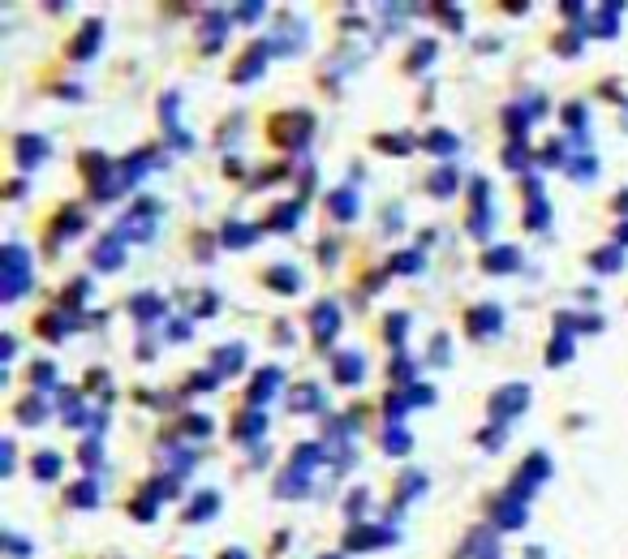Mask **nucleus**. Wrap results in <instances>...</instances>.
Segmentation results:
<instances>
[{"instance_id": "1", "label": "nucleus", "mask_w": 628, "mask_h": 559, "mask_svg": "<svg viewBox=\"0 0 628 559\" xmlns=\"http://www.w3.org/2000/svg\"><path fill=\"white\" fill-rule=\"evenodd\" d=\"M314 129V117L310 112H280V117H271V142H280V147H289V151H297L306 142V134Z\"/></svg>"}, {"instance_id": "2", "label": "nucleus", "mask_w": 628, "mask_h": 559, "mask_svg": "<svg viewBox=\"0 0 628 559\" xmlns=\"http://www.w3.org/2000/svg\"><path fill=\"white\" fill-rule=\"evenodd\" d=\"M525 400H530V387H525V383H504L491 396V418H499V422L512 418V413L525 409Z\"/></svg>"}, {"instance_id": "3", "label": "nucleus", "mask_w": 628, "mask_h": 559, "mask_svg": "<svg viewBox=\"0 0 628 559\" xmlns=\"http://www.w3.org/2000/svg\"><path fill=\"white\" fill-rule=\"evenodd\" d=\"M13 160H18L22 172H31L35 164H44V160H48V142H44V138H35V134H22L18 142H13Z\"/></svg>"}, {"instance_id": "4", "label": "nucleus", "mask_w": 628, "mask_h": 559, "mask_svg": "<svg viewBox=\"0 0 628 559\" xmlns=\"http://www.w3.org/2000/svg\"><path fill=\"white\" fill-rule=\"evenodd\" d=\"M310 323H314V336H319V344H332L336 327H340V310L332 306V301H319V306L310 310Z\"/></svg>"}, {"instance_id": "5", "label": "nucleus", "mask_w": 628, "mask_h": 559, "mask_svg": "<svg viewBox=\"0 0 628 559\" xmlns=\"http://www.w3.org/2000/svg\"><path fill=\"white\" fill-rule=\"evenodd\" d=\"M469 336H495L499 327H504V314H499V306H478L469 310Z\"/></svg>"}, {"instance_id": "6", "label": "nucleus", "mask_w": 628, "mask_h": 559, "mask_svg": "<svg viewBox=\"0 0 628 559\" xmlns=\"http://www.w3.org/2000/svg\"><path fill=\"white\" fill-rule=\"evenodd\" d=\"M280 383H284V370H280V366H263V370H259V379H254V383H250V392H246V396H250V405H263V400H267L271 392H280Z\"/></svg>"}, {"instance_id": "7", "label": "nucleus", "mask_w": 628, "mask_h": 559, "mask_svg": "<svg viewBox=\"0 0 628 559\" xmlns=\"http://www.w3.org/2000/svg\"><path fill=\"white\" fill-rule=\"evenodd\" d=\"M125 263V250H121V241H117V233L112 237H104L95 246V267H104V271H117Z\"/></svg>"}, {"instance_id": "8", "label": "nucleus", "mask_w": 628, "mask_h": 559, "mask_svg": "<svg viewBox=\"0 0 628 559\" xmlns=\"http://www.w3.org/2000/svg\"><path fill=\"white\" fill-rule=\"evenodd\" d=\"M517 263H521L517 246H499V250H491V254H482V267H487L491 276H504V271H512Z\"/></svg>"}, {"instance_id": "9", "label": "nucleus", "mask_w": 628, "mask_h": 559, "mask_svg": "<svg viewBox=\"0 0 628 559\" xmlns=\"http://www.w3.org/2000/svg\"><path fill=\"white\" fill-rule=\"evenodd\" d=\"M267 289L297 293V289H302V276H297V267H289V263H280V267H267Z\"/></svg>"}, {"instance_id": "10", "label": "nucleus", "mask_w": 628, "mask_h": 559, "mask_svg": "<svg viewBox=\"0 0 628 559\" xmlns=\"http://www.w3.org/2000/svg\"><path fill=\"white\" fill-rule=\"evenodd\" d=\"M362 370H366L362 353H353V349H349V353H340V357H336V383H349V387H353V383H362Z\"/></svg>"}, {"instance_id": "11", "label": "nucleus", "mask_w": 628, "mask_h": 559, "mask_svg": "<svg viewBox=\"0 0 628 559\" xmlns=\"http://www.w3.org/2000/svg\"><path fill=\"white\" fill-rule=\"evenodd\" d=\"M289 405H293V413H319L323 409V392L314 383H302V387H293Z\"/></svg>"}, {"instance_id": "12", "label": "nucleus", "mask_w": 628, "mask_h": 559, "mask_svg": "<svg viewBox=\"0 0 628 559\" xmlns=\"http://www.w3.org/2000/svg\"><path fill=\"white\" fill-rule=\"evenodd\" d=\"M495 525H504V529H512V525H525V512H521V499L517 495H504V499H495Z\"/></svg>"}, {"instance_id": "13", "label": "nucleus", "mask_w": 628, "mask_h": 559, "mask_svg": "<svg viewBox=\"0 0 628 559\" xmlns=\"http://www.w3.org/2000/svg\"><path fill=\"white\" fill-rule=\"evenodd\" d=\"M254 241H259V228L254 224H224V246L228 250H246V246H254Z\"/></svg>"}, {"instance_id": "14", "label": "nucleus", "mask_w": 628, "mask_h": 559, "mask_svg": "<svg viewBox=\"0 0 628 559\" xmlns=\"http://www.w3.org/2000/svg\"><path fill=\"white\" fill-rule=\"evenodd\" d=\"M327 211H332L336 220H353V215H358V194H353V190H332Z\"/></svg>"}, {"instance_id": "15", "label": "nucleus", "mask_w": 628, "mask_h": 559, "mask_svg": "<svg viewBox=\"0 0 628 559\" xmlns=\"http://www.w3.org/2000/svg\"><path fill=\"white\" fill-rule=\"evenodd\" d=\"M211 362H216V375H224V370L246 366V349H241V344H224V349L211 353Z\"/></svg>"}, {"instance_id": "16", "label": "nucleus", "mask_w": 628, "mask_h": 559, "mask_svg": "<svg viewBox=\"0 0 628 559\" xmlns=\"http://www.w3.org/2000/svg\"><path fill=\"white\" fill-rule=\"evenodd\" d=\"M216 508H220V495L216 491H203V495H198L194 499V504H190V512H185V521H211V516H216Z\"/></svg>"}, {"instance_id": "17", "label": "nucleus", "mask_w": 628, "mask_h": 559, "mask_svg": "<svg viewBox=\"0 0 628 559\" xmlns=\"http://www.w3.org/2000/svg\"><path fill=\"white\" fill-rule=\"evenodd\" d=\"M267 426V418H263V413H237V422H233V435L241 439V443H246V439H254V435H259V430Z\"/></svg>"}, {"instance_id": "18", "label": "nucleus", "mask_w": 628, "mask_h": 559, "mask_svg": "<svg viewBox=\"0 0 628 559\" xmlns=\"http://www.w3.org/2000/svg\"><path fill=\"white\" fill-rule=\"evenodd\" d=\"M456 181H461V177H456V168L444 164V168H435V177H431V185H426V190H431L435 198H448V194L456 190Z\"/></svg>"}, {"instance_id": "19", "label": "nucleus", "mask_w": 628, "mask_h": 559, "mask_svg": "<svg viewBox=\"0 0 628 559\" xmlns=\"http://www.w3.org/2000/svg\"><path fill=\"white\" fill-rule=\"evenodd\" d=\"M590 267H594V271H603V276H611V271H620V267H624V254H620V246H607V250L590 254Z\"/></svg>"}, {"instance_id": "20", "label": "nucleus", "mask_w": 628, "mask_h": 559, "mask_svg": "<svg viewBox=\"0 0 628 559\" xmlns=\"http://www.w3.org/2000/svg\"><path fill=\"white\" fill-rule=\"evenodd\" d=\"M99 35H104V26H99V22H87V26H82V39H78V43H74V48H69V52H74L78 61H87V56L95 52Z\"/></svg>"}, {"instance_id": "21", "label": "nucleus", "mask_w": 628, "mask_h": 559, "mask_svg": "<svg viewBox=\"0 0 628 559\" xmlns=\"http://www.w3.org/2000/svg\"><path fill=\"white\" fill-rule=\"evenodd\" d=\"M31 473H35L39 482H52L56 473H61V456H56V452H39L35 461H31Z\"/></svg>"}, {"instance_id": "22", "label": "nucleus", "mask_w": 628, "mask_h": 559, "mask_svg": "<svg viewBox=\"0 0 628 559\" xmlns=\"http://www.w3.org/2000/svg\"><path fill=\"white\" fill-rule=\"evenodd\" d=\"M130 314H134V319H160L164 306H160V297H155V293H142V297L130 301Z\"/></svg>"}, {"instance_id": "23", "label": "nucleus", "mask_w": 628, "mask_h": 559, "mask_svg": "<svg viewBox=\"0 0 628 559\" xmlns=\"http://www.w3.org/2000/svg\"><path fill=\"white\" fill-rule=\"evenodd\" d=\"M392 271H401V276H418V271H422V254H418V250L396 254V258H392Z\"/></svg>"}, {"instance_id": "24", "label": "nucleus", "mask_w": 628, "mask_h": 559, "mask_svg": "<svg viewBox=\"0 0 628 559\" xmlns=\"http://www.w3.org/2000/svg\"><path fill=\"white\" fill-rule=\"evenodd\" d=\"M44 418H48V413H44V400H39V396H31V400H22V405H18V422L31 426V422H44Z\"/></svg>"}, {"instance_id": "25", "label": "nucleus", "mask_w": 628, "mask_h": 559, "mask_svg": "<svg viewBox=\"0 0 628 559\" xmlns=\"http://www.w3.org/2000/svg\"><path fill=\"white\" fill-rule=\"evenodd\" d=\"M375 147H379V151H388V155H405V151L418 147V142H413V138H392V134H379V138H375Z\"/></svg>"}, {"instance_id": "26", "label": "nucleus", "mask_w": 628, "mask_h": 559, "mask_svg": "<svg viewBox=\"0 0 628 559\" xmlns=\"http://www.w3.org/2000/svg\"><path fill=\"white\" fill-rule=\"evenodd\" d=\"M568 357H573V340H568V336H555V344H547V362H551V366H564Z\"/></svg>"}, {"instance_id": "27", "label": "nucleus", "mask_w": 628, "mask_h": 559, "mask_svg": "<svg viewBox=\"0 0 628 559\" xmlns=\"http://www.w3.org/2000/svg\"><path fill=\"white\" fill-rule=\"evenodd\" d=\"M383 452H392V456H405L409 452V435L401 426H392L388 435H383Z\"/></svg>"}, {"instance_id": "28", "label": "nucleus", "mask_w": 628, "mask_h": 559, "mask_svg": "<svg viewBox=\"0 0 628 559\" xmlns=\"http://www.w3.org/2000/svg\"><path fill=\"white\" fill-rule=\"evenodd\" d=\"M426 147H431L435 155H452V151H456V138L448 134V129H431V138H426Z\"/></svg>"}, {"instance_id": "29", "label": "nucleus", "mask_w": 628, "mask_h": 559, "mask_svg": "<svg viewBox=\"0 0 628 559\" xmlns=\"http://www.w3.org/2000/svg\"><path fill=\"white\" fill-rule=\"evenodd\" d=\"M95 478H87V482H82V486H74V491H69V504H78V508H91L95 504Z\"/></svg>"}, {"instance_id": "30", "label": "nucleus", "mask_w": 628, "mask_h": 559, "mask_svg": "<svg viewBox=\"0 0 628 559\" xmlns=\"http://www.w3.org/2000/svg\"><path fill=\"white\" fill-rule=\"evenodd\" d=\"M405 323H409V314H392L388 323H383V332H388V344H396V349H401V336H405Z\"/></svg>"}, {"instance_id": "31", "label": "nucleus", "mask_w": 628, "mask_h": 559, "mask_svg": "<svg viewBox=\"0 0 628 559\" xmlns=\"http://www.w3.org/2000/svg\"><path fill=\"white\" fill-rule=\"evenodd\" d=\"M564 121H568V125H573V129H577V134H581V125H590V117H585V108H581V104H573V108H564Z\"/></svg>"}, {"instance_id": "32", "label": "nucleus", "mask_w": 628, "mask_h": 559, "mask_svg": "<svg viewBox=\"0 0 628 559\" xmlns=\"http://www.w3.org/2000/svg\"><path fill=\"white\" fill-rule=\"evenodd\" d=\"M504 164H508L512 172H525V147H508V151H504Z\"/></svg>"}, {"instance_id": "33", "label": "nucleus", "mask_w": 628, "mask_h": 559, "mask_svg": "<svg viewBox=\"0 0 628 559\" xmlns=\"http://www.w3.org/2000/svg\"><path fill=\"white\" fill-rule=\"evenodd\" d=\"M444 340H448V336H435V349H431V362H435V366H444L448 357H452V349H448Z\"/></svg>"}, {"instance_id": "34", "label": "nucleus", "mask_w": 628, "mask_h": 559, "mask_svg": "<svg viewBox=\"0 0 628 559\" xmlns=\"http://www.w3.org/2000/svg\"><path fill=\"white\" fill-rule=\"evenodd\" d=\"M78 456H82V465L91 469V465L99 461V439H87V443H82V452H78Z\"/></svg>"}, {"instance_id": "35", "label": "nucleus", "mask_w": 628, "mask_h": 559, "mask_svg": "<svg viewBox=\"0 0 628 559\" xmlns=\"http://www.w3.org/2000/svg\"><path fill=\"white\" fill-rule=\"evenodd\" d=\"M542 220H547V207H542V198H534V207H530V215H525V224L542 228Z\"/></svg>"}, {"instance_id": "36", "label": "nucleus", "mask_w": 628, "mask_h": 559, "mask_svg": "<svg viewBox=\"0 0 628 559\" xmlns=\"http://www.w3.org/2000/svg\"><path fill=\"white\" fill-rule=\"evenodd\" d=\"M35 379H39V383H44V387H48V383H52V366H48V362H39V366H31V383H35Z\"/></svg>"}, {"instance_id": "37", "label": "nucleus", "mask_w": 628, "mask_h": 559, "mask_svg": "<svg viewBox=\"0 0 628 559\" xmlns=\"http://www.w3.org/2000/svg\"><path fill=\"white\" fill-rule=\"evenodd\" d=\"M499 439H504V430H487V435H482V430H478V443H487L491 452L499 448Z\"/></svg>"}, {"instance_id": "38", "label": "nucleus", "mask_w": 628, "mask_h": 559, "mask_svg": "<svg viewBox=\"0 0 628 559\" xmlns=\"http://www.w3.org/2000/svg\"><path fill=\"white\" fill-rule=\"evenodd\" d=\"M168 336H177V344H181L185 336H190V323H185V319H177V323H168Z\"/></svg>"}, {"instance_id": "39", "label": "nucleus", "mask_w": 628, "mask_h": 559, "mask_svg": "<svg viewBox=\"0 0 628 559\" xmlns=\"http://www.w3.org/2000/svg\"><path fill=\"white\" fill-rule=\"evenodd\" d=\"M616 211H628V190H624V194H616Z\"/></svg>"}, {"instance_id": "40", "label": "nucleus", "mask_w": 628, "mask_h": 559, "mask_svg": "<svg viewBox=\"0 0 628 559\" xmlns=\"http://www.w3.org/2000/svg\"><path fill=\"white\" fill-rule=\"evenodd\" d=\"M620 241H624V246H628V224L620 228V233H616V246H620Z\"/></svg>"}, {"instance_id": "41", "label": "nucleus", "mask_w": 628, "mask_h": 559, "mask_svg": "<svg viewBox=\"0 0 628 559\" xmlns=\"http://www.w3.org/2000/svg\"><path fill=\"white\" fill-rule=\"evenodd\" d=\"M220 559H246V551H228V555H220Z\"/></svg>"}, {"instance_id": "42", "label": "nucleus", "mask_w": 628, "mask_h": 559, "mask_svg": "<svg viewBox=\"0 0 628 559\" xmlns=\"http://www.w3.org/2000/svg\"><path fill=\"white\" fill-rule=\"evenodd\" d=\"M327 559H332V555H327Z\"/></svg>"}]
</instances>
